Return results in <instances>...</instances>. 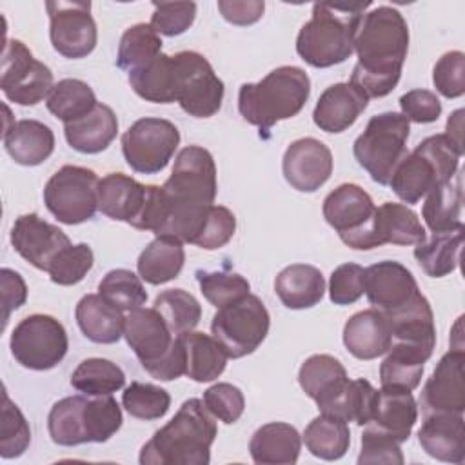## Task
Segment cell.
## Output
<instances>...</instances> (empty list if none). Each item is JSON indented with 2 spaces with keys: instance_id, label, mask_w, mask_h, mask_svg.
Listing matches in <instances>:
<instances>
[{
  "instance_id": "7dc6e473",
  "label": "cell",
  "mask_w": 465,
  "mask_h": 465,
  "mask_svg": "<svg viewBox=\"0 0 465 465\" xmlns=\"http://www.w3.org/2000/svg\"><path fill=\"white\" fill-rule=\"evenodd\" d=\"M98 294L116 309L129 312L147 302L142 278L129 269H113L98 283Z\"/></svg>"
},
{
  "instance_id": "4fadbf2b",
  "label": "cell",
  "mask_w": 465,
  "mask_h": 465,
  "mask_svg": "<svg viewBox=\"0 0 465 465\" xmlns=\"http://www.w3.org/2000/svg\"><path fill=\"white\" fill-rule=\"evenodd\" d=\"M53 87L51 69L36 60L24 42L5 40L0 73V89L5 98L18 105H36L49 96Z\"/></svg>"
},
{
  "instance_id": "6125c7cd",
  "label": "cell",
  "mask_w": 465,
  "mask_h": 465,
  "mask_svg": "<svg viewBox=\"0 0 465 465\" xmlns=\"http://www.w3.org/2000/svg\"><path fill=\"white\" fill-rule=\"evenodd\" d=\"M222 16L234 25H251L263 16L265 2L262 0H218Z\"/></svg>"
},
{
  "instance_id": "f546056e",
  "label": "cell",
  "mask_w": 465,
  "mask_h": 465,
  "mask_svg": "<svg viewBox=\"0 0 465 465\" xmlns=\"http://www.w3.org/2000/svg\"><path fill=\"white\" fill-rule=\"evenodd\" d=\"M418 420V403L411 391L400 389H380L374 407L372 420L367 425H372L398 443L407 441Z\"/></svg>"
},
{
  "instance_id": "836d02e7",
  "label": "cell",
  "mask_w": 465,
  "mask_h": 465,
  "mask_svg": "<svg viewBox=\"0 0 465 465\" xmlns=\"http://www.w3.org/2000/svg\"><path fill=\"white\" fill-rule=\"evenodd\" d=\"M89 396L74 394L58 400L47 416L49 436L56 445L74 447L89 441Z\"/></svg>"
},
{
  "instance_id": "f907efd6",
  "label": "cell",
  "mask_w": 465,
  "mask_h": 465,
  "mask_svg": "<svg viewBox=\"0 0 465 465\" xmlns=\"http://www.w3.org/2000/svg\"><path fill=\"white\" fill-rule=\"evenodd\" d=\"M2 398L4 403L0 421V456L4 460H11L22 456L27 450L31 443V429L18 405L11 401L7 391H4Z\"/></svg>"
},
{
  "instance_id": "277c9868",
  "label": "cell",
  "mask_w": 465,
  "mask_h": 465,
  "mask_svg": "<svg viewBox=\"0 0 465 465\" xmlns=\"http://www.w3.org/2000/svg\"><path fill=\"white\" fill-rule=\"evenodd\" d=\"M309 94V74L296 65H280L256 84H242L238 111L251 125L269 131L274 124L296 116Z\"/></svg>"
},
{
  "instance_id": "ab89813d",
  "label": "cell",
  "mask_w": 465,
  "mask_h": 465,
  "mask_svg": "<svg viewBox=\"0 0 465 465\" xmlns=\"http://www.w3.org/2000/svg\"><path fill=\"white\" fill-rule=\"evenodd\" d=\"M347 380L349 376L345 367L331 354H312L298 371V383L302 391L314 400L318 407L331 400Z\"/></svg>"
},
{
  "instance_id": "f6af8a7d",
  "label": "cell",
  "mask_w": 465,
  "mask_h": 465,
  "mask_svg": "<svg viewBox=\"0 0 465 465\" xmlns=\"http://www.w3.org/2000/svg\"><path fill=\"white\" fill-rule=\"evenodd\" d=\"M71 385L87 396H105L125 385L124 371L105 358H85L71 374Z\"/></svg>"
},
{
  "instance_id": "d4e9b609",
  "label": "cell",
  "mask_w": 465,
  "mask_h": 465,
  "mask_svg": "<svg viewBox=\"0 0 465 465\" xmlns=\"http://www.w3.org/2000/svg\"><path fill=\"white\" fill-rule=\"evenodd\" d=\"M145 200L147 185L124 173H109L98 183V211L131 227L138 220Z\"/></svg>"
},
{
  "instance_id": "5b68a950",
  "label": "cell",
  "mask_w": 465,
  "mask_h": 465,
  "mask_svg": "<svg viewBox=\"0 0 465 465\" xmlns=\"http://www.w3.org/2000/svg\"><path fill=\"white\" fill-rule=\"evenodd\" d=\"M463 147L456 145L445 133L421 140L412 153L396 165L389 185L405 203H418L436 183L456 174Z\"/></svg>"
},
{
  "instance_id": "b9f144b4",
  "label": "cell",
  "mask_w": 465,
  "mask_h": 465,
  "mask_svg": "<svg viewBox=\"0 0 465 465\" xmlns=\"http://www.w3.org/2000/svg\"><path fill=\"white\" fill-rule=\"evenodd\" d=\"M307 450L325 461H334L345 456L351 445V429L347 421L320 414L303 430L302 436Z\"/></svg>"
},
{
  "instance_id": "bcb514c9",
  "label": "cell",
  "mask_w": 465,
  "mask_h": 465,
  "mask_svg": "<svg viewBox=\"0 0 465 465\" xmlns=\"http://www.w3.org/2000/svg\"><path fill=\"white\" fill-rule=\"evenodd\" d=\"M174 336L193 331L202 320L200 302L185 289H167L154 298L153 305Z\"/></svg>"
},
{
  "instance_id": "f1b7e54d",
  "label": "cell",
  "mask_w": 465,
  "mask_h": 465,
  "mask_svg": "<svg viewBox=\"0 0 465 465\" xmlns=\"http://www.w3.org/2000/svg\"><path fill=\"white\" fill-rule=\"evenodd\" d=\"M274 292L287 309H311L323 298L325 278L314 265L292 263L278 272Z\"/></svg>"
},
{
  "instance_id": "4dcf8cb0",
  "label": "cell",
  "mask_w": 465,
  "mask_h": 465,
  "mask_svg": "<svg viewBox=\"0 0 465 465\" xmlns=\"http://www.w3.org/2000/svg\"><path fill=\"white\" fill-rule=\"evenodd\" d=\"M124 311L111 305L100 294H85L76 303V323L84 336L94 343H116L124 336Z\"/></svg>"
},
{
  "instance_id": "816d5d0a",
  "label": "cell",
  "mask_w": 465,
  "mask_h": 465,
  "mask_svg": "<svg viewBox=\"0 0 465 465\" xmlns=\"http://www.w3.org/2000/svg\"><path fill=\"white\" fill-rule=\"evenodd\" d=\"M94 254L87 243H76L65 247L49 265L47 274L53 283L74 285L85 278L93 269Z\"/></svg>"
},
{
  "instance_id": "680465c9",
  "label": "cell",
  "mask_w": 465,
  "mask_h": 465,
  "mask_svg": "<svg viewBox=\"0 0 465 465\" xmlns=\"http://www.w3.org/2000/svg\"><path fill=\"white\" fill-rule=\"evenodd\" d=\"M236 231V216L231 209L213 203L205 227L196 242V247L205 251H216L231 242Z\"/></svg>"
},
{
  "instance_id": "30bf717a",
  "label": "cell",
  "mask_w": 465,
  "mask_h": 465,
  "mask_svg": "<svg viewBox=\"0 0 465 465\" xmlns=\"http://www.w3.org/2000/svg\"><path fill=\"white\" fill-rule=\"evenodd\" d=\"M100 178L93 169L80 165L60 167L44 187L47 211L65 225H78L98 211Z\"/></svg>"
},
{
  "instance_id": "d6a6232c",
  "label": "cell",
  "mask_w": 465,
  "mask_h": 465,
  "mask_svg": "<svg viewBox=\"0 0 465 465\" xmlns=\"http://www.w3.org/2000/svg\"><path fill=\"white\" fill-rule=\"evenodd\" d=\"M374 238L378 247L392 245H418L425 240L427 231L418 214L398 202H385L374 213Z\"/></svg>"
},
{
  "instance_id": "5bb4252c",
  "label": "cell",
  "mask_w": 465,
  "mask_h": 465,
  "mask_svg": "<svg viewBox=\"0 0 465 465\" xmlns=\"http://www.w3.org/2000/svg\"><path fill=\"white\" fill-rule=\"evenodd\" d=\"M178 65L176 102L194 118L216 114L223 102V82L214 73L209 60L196 51H180L174 54Z\"/></svg>"
},
{
  "instance_id": "3957f363",
  "label": "cell",
  "mask_w": 465,
  "mask_h": 465,
  "mask_svg": "<svg viewBox=\"0 0 465 465\" xmlns=\"http://www.w3.org/2000/svg\"><path fill=\"white\" fill-rule=\"evenodd\" d=\"M369 5L371 4H314L311 20L302 25L296 36V53L300 58L318 69L345 62L354 53L356 29Z\"/></svg>"
},
{
  "instance_id": "9f6ffc18",
  "label": "cell",
  "mask_w": 465,
  "mask_h": 465,
  "mask_svg": "<svg viewBox=\"0 0 465 465\" xmlns=\"http://www.w3.org/2000/svg\"><path fill=\"white\" fill-rule=\"evenodd\" d=\"M403 454L400 449V443L389 436L387 432L365 425L361 432V450L358 456V463H391V465H401Z\"/></svg>"
},
{
  "instance_id": "7402d4cb",
  "label": "cell",
  "mask_w": 465,
  "mask_h": 465,
  "mask_svg": "<svg viewBox=\"0 0 465 465\" xmlns=\"http://www.w3.org/2000/svg\"><path fill=\"white\" fill-rule=\"evenodd\" d=\"M421 449L434 460L447 463H463L465 460V432L463 414L430 412L425 414L418 429Z\"/></svg>"
},
{
  "instance_id": "9c48e42d",
  "label": "cell",
  "mask_w": 465,
  "mask_h": 465,
  "mask_svg": "<svg viewBox=\"0 0 465 465\" xmlns=\"http://www.w3.org/2000/svg\"><path fill=\"white\" fill-rule=\"evenodd\" d=\"M325 222L338 232L340 240L356 251L378 247L374 238L376 205L371 194L356 183H341L331 191L322 207Z\"/></svg>"
},
{
  "instance_id": "9a60e30c",
  "label": "cell",
  "mask_w": 465,
  "mask_h": 465,
  "mask_svg": "<svg viewBox=\"0 0 465 465\" xmlns=\"http://www.w3.org/2000/svg\"><path fill=\"white\" fill-rule=\"evenodd\" d=\"M162 187L165 194L178 203H214L218 182L213 154L200 145L183 147L176 154L173 173Z\"/></svg>"
},
{
  "instance_id": "7c38bea8",
  "label": "cell",
  "mask_w": 465,
  "mask_h": 465,
  "mask_svg": "<svg viewBox=\"0 0 465 465\" xmlns=\"http://www.w3.org/2000/svg\"><path fill=\"white\" fill-rule=\"evenodd\" d=\"M178 145L180 131L165 118H140L122 134L125 163L142 174H156L163 171Z\"/></svg>"
},
{
  "instance_id": "11a10c76",
  "label": "cell",
  "mask_w": 465,
  "mask_h": 465,
  "mask_svg": "<svg viewBox=\"0 0 465 465\" xmlns=\"http://www.w3.org/2000/svg\"><path fill=\"white\" fill-rule=\"evenodd\" d=\"M432 84L445 98H460L465 93V54L447 51L438 58L432 69Z\"/></svg>"
},
{
  "instance_id": "e0dca14e",
  "label": "cell",
  "mask_w": 465,
  "mask_h": 465,
  "mask_svg": "<svg viewBox=\"0 0 465 465\" xmlns=\"http://www.w3.org/2000/svg\"><path fill=\"white\" fill-rule=\"evenodd\" d=\"M465 352L452 347L436 363L430 378L425 381L420 407L423 414L430 412H456L465 411V378H463Z\"/></svg>"
},
{
  "instance_id": "1f68e13d",
  "label": "cell",
  "mask_w": 465,
  "mask_h": 465,
  "mask_svg": "<svg viewBox=\"0 0 465 465\" xmlns=\"http://www.w3.org/2000/svg\"><path fill=\"white\" fill-rule=\"evenodd\" d=\"M463 213V176L456 174L441 183H436L427 194L421 207V216L430 232H443L461 227Z\"/></svg>"
},
{
  "instance_id": "8fae6325",
  "label": "cell",
  "mask_w": 465,
  "mask_h": 465,
  "mask_svg": "<svg viewBox=\"0 0 465 465\" xmlns=\"http://www.w3.org/2000/svg\"><path fill=\"white\" fill-rule=\"evenodd\" d=\"M13 358L25 369L49 371L56 367L69 349L65 327L49 314H29L11 332Z\"/></svg>"
},
{
  "instance_id": "2e32d148",
  "label": "cell",
  "mask_w": 465,
  "mask_h": 465,
  "mask_svg": "<svg viewBox=\"0 0 465 465\" xmlns=\"http://www.w3.org/2000/svg\"><path fill=\"white\" fill-rule=\"evenodd\" d=\"M49 38L54 51L65 58L91 54L98 42L96 22L91 15V2H47Z\"/></svg>"
},
{
  "instance_id": "ee69618b",
  "label": "cell",
  "mask_w": 465,
  "mask_h": 465,
  "mask_svg": "<svg viewBox=\"0 0 465 465\" xmlns=\"http://www.w3.org/2000/svg\"><path fill=\"white\" fill-rule=\"evenodd\" d=\"M162 53V38L151 24H134L127 27L120 38L116 65L122 71L133 73L145 67Z\"/></svg>"
},
{
  "instance_id": "ffe728a7",
  "label": "cell",
  "mask_w": 465,
  "mask_h": 465,
  "mask_svg": "<svg viewBox=\"0 0 465 465\" xmlns=\"http://www.w3.org/2000/svg\"><path fill=\"white\" fill-rule=\"evenodd\" d=\"M420 292L412 272L400 262L383 260L365 269V294L372 309L391 312Z\"/></svg>"
},
{
  "instance_id": "7a4b0ae2",
  "label": "cell",
  "mask_w": 465,
  "mask_h": 465,
  "mask_svg": "<svg viewBox=\"0 0 465 465\" xmlns=\"http://www.w3.org/2000/svg\"><path fill=\"white\" fill-rule=\"evenodd\" d=\"M216 418L202 400H185L140 450L142 465H207L216 440Z\"/></svg>"
},
{
  "instance_id": "83f0119b",
  "label": "cell",
  "mask_w": 465,
  "mask_h": 465,
  "mask_svg": "<svg viewBox=\"0 0 465 465\" xmlns=\"http://www.w3.org/2000/svg\"><path fill=\"white\" fill-rule=\"evenodd\" d=\"M67 143L84 154H96L105 151L118 134V118L105 104H96L82 118L64 124Z\"/></svg>"
},
{
  "instance_id": "f35d334b",
  "label": "cell",
  "mask_w": 465,
  "mask_h": 465,
  "mask_svg": "<svg viewBox=\"0 0 465 465\" xmlns=\"http://www.w3.org/2000/svg\"><path fill=\"white\" fill-rule=\"evenodd\" d=\"M378 400V389L372 387L369 380L356 378L347 380L345 385L325 403L318 407L322 414L340 418L343 421H356L360 427H365L374 414Z\"/></svg>"
},
{
  "instance_id": "c3c4849f",
  "label": "cell",
  "mask_w": 465,
  "mask_h": 465,
  "mask_svg": "<svg viewBox=\"0 0 465 465\" xmlns=\"http://www.w3.org/2000/svg\"><path fill=\"white\" fill-rule=\"evenodd\" d=\"M122 405L133 418L151 421L167 414L171 407V396L158 385L131 381V385H127L122 392Z\"/></svg>"
},
{
  "instance_id": "7bdbcfd3",
  "label": "cell",
  "mask_w": 465,
  "mask_h": 465,
  "mask_svg": "<svg viewBox=\"0 0 465 465\" xmlns=\"http://www.w3.org/2000/svg\"><path fill=\"white\" fill-rule=\"evenodd\" d=\"M96 104V94L91 85L78 78H64L56 82L45 98L47 111L64 124L82 118Z\"/></svg>"
},
{
  "instance_id": "be15d7a7",
  "label": "cell",
  "mask_w": 465,
  "mask_h": 465,
  "mask_svg": "<svg viewBox=\"0 0 465 465\" xmlns=\"http://www.w3.org/2000/svg\"><path fill=\"white\" fill-rule=\"evenodd\" d=\"M461 129H463V109H456L449 120H447V127H445V134L460 147H463V142H461Z\"/></svg>"
},
{
  "instance_id": "4316f807",
  "label": "cell",
  "mask_w": 465,
  "mask_h": 465,
  "mask_svg": "<svg viewBox=\"0 0 465 465\" xmlns=\"http://www.w3.org/2000/svg\"><path fill=\"white\" fill-rule=\"evenodd\" d=\"M302 450V436L296 427L285 421H271L254 430L249 452L258 465H292Z\"/></svg>"
},
{
  "instance_id": "94428289",
  "label": "cell",
  "mask_w": 465,
  "mask_h": 465,
  "mask_svg": "<svg viewBox=\"0 0 465 465\" xmlns=\"http://www.w3.org/2000/svg\"><path fill=\"white\" fill-rule=\"evenodd\" d=\"M0 283H2V305H4V329L13 311L22 307L27 300V285L20 272L2 267L0 271Z\"/></svg>"
},
{
  "instance_id": "44dd1931",
  "label": "cell",
  "mask_w": 465,
  "mask_h": 465,
  "mask_svg": "<svg viewBox=\"0 0 465 465\" xmlns=\"http://www.w3.org/2000/svg\"><path fill=\"white\" fill-rule=\"evenodd\" d=\"M369 98L351 82L329 85L318 98L312 120L325 133L347 131L365 111Z\"/></svg>"
},
{
  "instance_id": "d6986e66",
  "label": "cell",
  "mask_w": 465,
  "mask_h": 465,
  "mask_svg": "<svg viewBox=\"0 0 465 465\" xmlns=\"http://www.w3.org/2000/svg\"><path fill=\"white\" fill-rule=\"evenodd\" d=\"M282 171L292 189L314 193L332 174V153L316 138H298L285 149Z\"/></svg>"
},
{
  "instance_id": "6da1fadb",
  "label": "cell",
  "mask_w": 465,
  "mask_h": 465,
  "mask_svg": "<svg viewBox=\"0 0 465 465\" xmlns=\"http://www.w3.org/2000/svg\"><path fill=\"white\" fill-rule=\"evenodd\" d=\"M407 51L409 25L398 9L378 5L363 13L354 36L358 62L351 84L369 100L387 96L400 82Z\"/></svg>"
},
{
  "instance_id": "e575fe53",
  "label": "cell",
  "mask_w": 465,
  "mask_h": 465,
  "mask_svg": "<svg viewBox=\"0 0 465 465\" xmlns=\"http://www.w3.org/2000/svg\"><path fill=\"white\" fill-rule=\"evenodd\" d=\"M380 365V383L383 389L414 391L421 383L425 361L430 358L420 347L392 341Z\"/></svg>"
},
{
  "instance_id": "8d00e7d4",
  "label": "cell",
  "mask_w": 465,
  "mask_h": 465,
  "mask_svg": "<svg viewBox=\"0 0 465 465\" xmlns=\"http://www.w3.org/2000/svg\"><path fill=\"white\" fill-rule=\"evenodd\" d=\"M178 338L185 349V376L198 383L213 381L222 376L229 356L214 336L189 331Z\"/></svg>"
},
{
  "instance_id": "52a82bcc",
  "label": "cell",
  "mask_w": 465,
  "mask_h": 465,
  "mask_svg": "<svg viewBox=\"0 0 465 465\" xmlns=\"http://www.w3.org/2000/svg\"><path fill=\"white\" fill-rule=\"evenodd\" d=\"M411 122L396 111L374 114L365 131L354 140L352 154L372 182L389 185L396 165L405 158Z\"/></svg>"
},
{
  "instance_id": "91938a15",
  "label": "cell",
  "mask_w": 465,
  "mask_h": 465,
  "mask_svg": "<svg viewBox=\"0 0 465 465\" xmlns=\"http://www.w3.org/2000/svg\"><path fill=\"white\" fill-rule=\"evenodd\" d=\"M401 114L409 122L432 124L441 114V102L436 93L429 89H411L400 96Z\"/></svg>"
},
{
  "instance_id": "ac0fdd59",
  "label": "cell",
  "mask_w": 465,
  "mask_h": 465,
  "mask_svg": "<svg viewBox=\"0 0 465 465\" xmlns=\"http://www.w3.org/2000/svg\"><path fill=\"white\" fill-rule=\"evenodd\" d=\"M13 249L33 267L45 271L51 262L71 245L69 236L56 225L45 222L36 213L22 214L11 227Z\"/></svg>"
},
{
  "instance_id": "d590c367",
  "label": "cell",
  "mask_w": 465,
  "mask_h": 465,
  "mask_svg": "<svg viewBox=\"0 0 465 465\" xmlns=\"http://www.w3.org/2000/svg\"><path fill=\"white\" fill-rule=\"evenodd\" d=\"M133 91L153 104H173L176 102V82L178 65L174 54L160 53L145 67L127 74Z\"/></svg>"
},
{
  "instance_id": "74e56055",
  "label": "cell",
  "mask_w": 465,
  "mask_h": 465,
  "mask_svg": "<svg viewBox=\"0 0 465 465\" xmlns=\"http://www.w3.org/2000/svg\"><path fill=\"white\" fill-rule=\"evenodd\" d=\"M183 263V243L169 236H156L140 252L136 271L143 282L151 285H162L174 280L182 272Z\"/></svg>"
},
{
  "instance_id": "cb8c5ba5",
  "label": "cell",
  "mask_w": 465,
  "mask_h": 465,
  "mask_svg": "<svg viewBox=\"0 0 465 465\" xmlns=\"http://www.w3.org/2000/svg\"><path fill=\"white\" fill-rule=\"evenodd\" d=\"M392 343L387 316L378 309H365L352 314L343 325V345L358 360L383 356Z\"/></svg>"
},
{
  "instance_id": "60d3db41",
  "label": "cell",
  "mask_w": 465,
  "mask_h": 465,
  "mask_svg": "<svg viewBox=\"0 0 465 465\" xmlns=\"http://www.w3.org/2000/svg\"><path fill=\"white\" fill-rule=\"evenodd\" d=\"M463 242V225L452 231L430 232L414 247V258L430 278H443L458 269Z\"/></svg>"
},
{
  "instance_id": "681fc988",
  "label": "cell",
  "mask_w": 465,
  "mask_h": 465,
  "mask_svg": "<svg viewBox=\"0 0 465 465\" xmlns=\"http://www.w3.org/2000/svg\"><path fill=\"white\" fill-rule=\"evenodd\" d=\"M196 280L203 298L216 309L247 296L251 283L245 276L227 271H196Z\"/></svg>"
},
{
  "instance_id": "ba28073f",
  "label": "cell",
  "mask_w": 465,
  "mask_h": 465,
  "mask_svg": "<svg viewBox=\"0 0 465 465\" xmlns=\"http://www.w3.org/2000/svg\"><path fill=\"white\" fill-rule=\"evenodd\" d=\"M271 316L256 294L223 305L211 322V332L232 360L252 354L267 338Z\"/></svg>"
},
{
  "instance_id": "db71d44e",
  "label": "cell",
  "mask_w": 465,
  "mask_h": 465,
  "mask_svg": "<svg viewBox=\"0 0 465 465\" xmlns=\"http://www.w3.org/2000/svg\"><path fill=\"white\" fill-rule=\"evenodd\" d=\"M151 27L163 36H178L185 33L196 18L194 2H153Z\"/></svg>"
},
{
  "instance_id": "6f0895ef",
  "label": "cell",
  "mask_w": 465,
  "mask_h": 465,
  "mask_svg": "<svg viewBox=\"0 0 465 465\" xmlns=\"http://www.w3.org/2000/svg\"><path fill=\"white\" fill-rule=\"evenodd\" d=\"M365 292V269L358 263L338 265L329 280V298L334 305H351Z\"/></svg>"
},
{
  "instance_id": "603a6c76",
  "label": "cell",
  "mask_w": 465,
  "mask_h": 465,
  "mask_svg": "<svg viewBox=\"0 0 465 465\" xmlns=\"http://www.w3.org/2000/svg\"><path fill=\"white\" fill-rule=\"evenodd\" d=\"M383 314L389 320L392 341L420 347L432 356L436 347L434 314L429 300L421 292H418L401 307Z\"/></svg>"
},
{
  "instance_id": "8992f818",
  "label": "cell",
  "mask_w": 465,
  "mask_h": 465,
  "mask_svg": "<svg viewBox=\"0 0 465 465\" xmlns=\"http://www.w3.org/2000/svg\"><path fill=\"white\" fill-rule=\"evenodd\" d=\"M124 338L154 380L173 381L185 374V349L154 307L129 311Z\"/></svg>"
},
{
  "instance_id": "484cf974",
  "label": "cell",
  "mask_w": 465,
  "mask_h": 465,
  "mask_svg": "<svg viewBox=\"0 0 465 465\" xmlns=\"http://www.w3.org/2000/svg\"><path fill=\"white\" fill-rule=\"evenodd\" d=\"M4 147L20 165L35 167L45 162L54 151V133L44 122L25 118L4 129Z\"/></svg>"
},
{
  "instance_id": "f5cc1de1",
  "label": "cell",
  "mask_w": 465,
  "mask_h": 465,
  "mask_svg": "<svg viewBox=\"0 0 465 465\" xmlns=\"http://www.w3.org/2000/svg\"><path fill=\"white\" fill-rule=\"evenodd\" d=\"M202 401L207 411L225 425L238 421L245 411L243 392L236 385L227 381H218L205 389Z\"/></svg>"
}]
</instances>
